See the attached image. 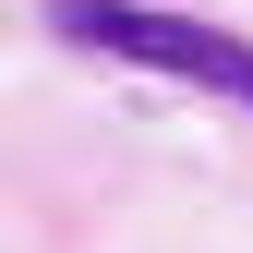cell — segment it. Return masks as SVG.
Returning a JSON list of instances; mask_svg holds the SVG:
<instances>
[{"instance_id":"6da1fadb","label":"cell","mask_w":253,"mask_h":253,"mask_svg":"<svg viewBox=\"0 0 253 253\" xmlns=\"http://www.w3.org/2000/svg\"><path fill=\"white\" fill-rule=\"evenodd\" d=\"M48 37H73V48H97V60L181 73V84H205V97H241V109H253V48L217 37V24H193V12H145V0H48Z\"/></svg>"}]
</instances>
